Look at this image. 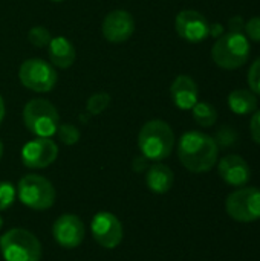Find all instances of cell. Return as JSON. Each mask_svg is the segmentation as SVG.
<instances>
[{"label": "cell", "instance_id": "1", "mask_svg": "<svg viewBox=\"0 0 260 261\" xmlns=\"http://www.w3.org/2000/svg\"><path fill=\"white\" fill-rule=\"evenodd\" d=\"M219 156V147L215 138L202 132H187L181 136L178 144V158L181 164L192 173L210 171Z\"/></svg>", "mask_w": 260, "mask_h": 261}, {"label": "cell", "instance_id": "2", "mask_svg": "<svg viewBox=\"0 0 260 261\" xmlns=\"http://www.w3.org/2000/svg\"><path fill=\"white\" fill-rule=\"evenodd\" d=\"M138 147L141 154L149 161L167 159L175 147V133L172 127L162 119L147 121L138 135Z\"/></svg>", "mask_w": 260, "mask_h": 261}, {"label": "cell", "instance_id": "3", "mask_svg": "<svg viewBox=\"0 0 260 261\" xmlns=\"http://www.w3.org/2000/svg\"><path fill=\"white\" fill-rule=\"evenodd\" d=\"M211 58L222 69H239L250 58V40L242 32H227L216 38L211 47Z\"/></svg>", "mask_w": 260, "mask_h": 261}, {"label": "cell", "instance_id": "4", "mask_svg": "<svg viewBox=\"0 0 260 261\" xmlns=\"http://www.w3.org/2000/svg\"><path fill=\"white\" fill-rule=\"evenodd\" d=\"M23 124L35 138H52L60 124L55 106L43 98H32L23 107Z\"/></svg>", "mask_w": 260, "mask_h": 261}, {"label": "cell", "instance_id": "5", "mask_svg": "<svg viewBox=\"0 0 260 261\" xmlns=\"http://www.w3.org/2000/svg\"><path fill=\"white\" fill-rule=\"evenodd\" d=\"M0 249L5 261H40L41 258L38 239L21 228L5 232L0 239Z\"/></svg>", "mask_w": 260, "mask_h": 261}, {"label": "cell", "instance_id": "6", "mask_svg": "<svg viewBox=\"0 0 260 261\" xmlns=\"http://www.w3.org/2000/svg\"><path fill=\"white\" fill-rule=\"evenodd\" d=\"M17 196L25 206L44 211L49 210L55 202V188L51 180L43 176L26 174L17 185Z\"/></svg>", "mask_w": 260, "mask_h": 261}, {"label": "cell", "instance_id": "7", "mask_svg": "<svg viewBox=\"0 0 260 261\" xmlns=\"http://www.w3.org/2000/svg\"><path fill=\"white\" fill-rule=\"evenodd\" d=\"M18 80L28 90L48 93L55 87L58 75L51 63L41 58H28L18 67Z\"/></svg>", "mask_w": 260, "mask_h": 261}, {"label": "cell", "instance_id": "8", "mask_svg": "<svg viewBox=\"0 0 260 261\" xmlns=\"http://www.w3.org/2000/svg\"><path fill=\"white\" fill-rule=\"evenodd\" d=\"M225 211L236 222L250 223L259 220L260 190L247 187L233 191L225 200Z\"/></svg>", "mask_w": 260, "mask_h": 261}, {"label": "cell", "instance_id": "9", "mask_svg": "<svg viewBox=\"0 0 260 261\" xmlns=\"http://www.w3.org/2000/svg\"><path fill=\"white\" fill-rule=\"evenodd\" d=\"M90 232L93 240L106 249L116 248L123 240V226L118 217L112 213H97L90 222Z\"/></svg>", "mask_w": 260, "mask_h": 261}, {"label": "cell", "instance_id": "10", "mask_svg": "<svg viewBox=\"0 0 260 261\" xmlns=\"http://www.w3.org/2000/svg\"><path fill=\"white\" fill-rule=\"evenodd\" d=\"M58 147L51 138H35L26 142L21 148V162L32 170L46 168L55 162Z\"/></svg>", "mask_w": 260, "mask_h": 261}, {"label": "cell", "instance_id": "11", "mask_svg": "<svg viewBox=\"0 0 260 261\" xmlns=\"http://www.w3.org/2000/svg\"><path fill=\"white\" fill-rule=\"evenodd\" d=\"M175 29L182 40L188 43H201L210 34V23L199 11L184 9L175 18Z\"/></svg>", "mask_w": 260, "mask_h": 261}, {"label": "cell", "instance_id": "12", "mask_svg": "<svg viewBox=\"0 0 260 261\" xmlns=\"http://www.w3.org/2000/svg\"><path fill=\"white\" fill-rule=\"evenodd\" d=\"M135 18L126 9H115L110 11L101 24L103 37L109 43H124L127 41L135 32Z\"/></svg>", "mask_w": 260, "mask_h": 261}, {"label": "cell", "instance_id": "13", "mask_svg": "<svg viewBox=\"0 0 260 261\" xmlns=\"http://www.w3.org/2000/svg\"><path fill=\"white\" fill-rule=\"evenodd\" d=\"M84 234H86L84 223L75 214L60 216L52 226V236L55 242L66 249L80 246L84 240Z\"/></svg>", "mask_w": 260, "mask_h": 261}, {"label": "cell", "instance_id": "14", "mask_svg": "<svg viewBox=\"0 0 260 261\" xmlns=\"http://www.w3.org/2000/svg\"><path fill=\"white\" fill-rule=\"evenodd\" d=\"M221 179L231 187H244L251 177V168L248 162L238 154H227L218 164Z\"/></svg>", "mask_w": 260, "mask_h": 261}, {"label": "cell", "instance_id": "15", "mask_svg": "<svg viewBox=\"0 0 260 261\" xmlns=\"http://www.w3.org/2000/svg\"><path fill=\"white\" fill-rule=\"evenodd\" d=\"M170 96L179 110H192L199 98L196 81L188 75H178L170 86Z\"/></svg>", "mask_w": 260, "mask_h": 261}, {"label": "cell", "instance_id": "16", "mask_svg": "<svg viewBox=\"0 0 260 261\" xmlns=\"http://www.w3.org/2000/svg\"><path fill=\"white\" fill-rule=\"evenodd\" d=\"M48 55L51 64L58 69H69L77 60V50L74 43L63 35L52 37L51 43L48 44Z\"/></svg>", "mask_w": 260, "mask_h": 261}, {"label": "cell", "instance_id": "17", "mask_svg": "<svg viewBox=\"0 0 260 261\" xmlns=\"http://www.w3.org/2000/svg\"><path fill=\"white\" fill-rule=\"evenodd\" d=\"M175 182V174L170 167L156 162L147 168L146 174V184L149 190L155 194H166L172 190Z\"/></svg>", "mask_w": 260, "mask_h": 261}, {"label": "cell", "instance_id": "18", "mask_svg": "<svg viewBox=\"0 0 260 261\" xmlns=\"http://www.w3.org/2000/svg\"><path fill=\"white\" fill-rule=\"evenodd\" d=\"M228 107L236 115H250L257 109V98L251 90L236 89L228 95Z\"/></svg>", "mask_w": 260, "mask_h": 261}, {"label": "cell", "instance_id": "19", "mask_svg": "<svg viewBox=\"0 0 260 261\" xmlns=\"http://www.w3.org/2000/svg\"><path fill=\"white\" fill-rule=\"evenodd\" d=\"M192 113H193L195 122L201 127H211L218 121V112H216L215 106H211L210 102H205V101H198L193 106Z\"/></svg>", "mask_w": 260, "mask_h": 261}, {"label": "cell", "instance_id": "20", "mask_svg": "<svg viewBox=\"0 0 260 261\" xmlns=\"http://www.w3.org/2000/svg\"><path fill=\"white\" fill-rule=\"evenodd\" d=\"M110 102H112V96L107 92H97L89 96L86 102V112L90 115H100L109 107Z\"/></svg>", "mask_w": 260, "mask_h": 261}, {"label": "cell", "instance_id": "21", "mask_svg": "<svg viewBox=\"0 0 260 261\" xmlns=\"http://www.w3.org/2000/svg\"><path fill=\"white\" fill-rule=\"evenodd\" d=\"M52 40V34L48 28L44 26H34L28 32V41L34 47H48V44Z\"/></svg>", "mask_w": 260, "mask_h": 261}, {"label": "cell", "instance_id": "22", "mask_svg": "<svg viewBox=\"0 0 260 261\" xmlns=\"http://www.w3.org/2000/svg\"><path fill=\"white\" fill-rule=\"evenodd\" d=\"M60 139V142H63L64 145H74L80 141V130L74 125V124H58L57 133H55Z\"/></svg>", "mask_w": 260, "mask_h": 261}, {"label": "cell", "instance_id": "23", "mask_svg": "<svg viewBox=\"0 0 260 261\" xmlns=\"http://www.w3.org/2000/svg\"><path fill=\"white\" fill-rule=\"evenodd\" d=\"M17 196V190L11 182H0V211L8 210Z\"/></svg>", "mask_w": 260, "mask_h": 261}, {"label": "cell", "instance_id": "24", "mask_svg": "<svg viewBox=\"0 0 260 261\" xmlns=\"http://www.w3.org/2000/svg\"><path fill=\"white\" fill-rule=\"evenodd\" d=\"M248 86L254 95L260 96V57L251 64L248 70Z\"/></svg>", "mask_w": 260, "mask_h": 261}, {"label": "cell", "instance_id": "25", "mask_svg": "<svg viewBox=\"0 0 260 261\" xmlns=\"http://www.w3.org/2000/svg\"><path fill=\"white\" fill-rule=\"evenodd\" d=\"M244 32H245L248 40L260 43V17H253L251 20H248L245 23Z\"/></svg>", "mask_w": 260, "mask_h": 261}, {"label": "cell", "instance_id": "26", "mask_svg": "<svg viewBox=\"0 0 260 261\" xmlns=\"http://www.w3.org/2000/svg\"><path fill=\"white\" fill-rule=\"evenodd\" d=\"M215 141H216L218 147H219V145H222V147L225 148V147H228V145H233V144H234V141H236V133H234L231 128L224 127L222 130H219L218 138H216Z\"/></svg>", "mask_w": 260, "mask_h": 261}, {"label": "cell", "instance_id": "27", "mask_svg": "<svg viewBox=\"0 0 260 261\" xmlns=\"http://www.w3.org/2000/svg\"><path fill=\"white\" fill-rule=\"evenodd\" d=\"M250 133L253 141L260 145V110H256L253 113V118L250 121Z\"/></svg>", "mask_w": 260, "mask_h": 261}, {"label": "cell", "instance_id": "28", "mask_svg": "<svg viewBox=\"0 0 260 261\" xmlns=\"http://www.w3.org/2000/svg\"><path fill=\"white\" fill-rule=\"evenodd\" d=\"M244 28H245V21L241 15H236L228 21V32H242L244 34Z\"/></svg>", "mask_w": 260, "mask_h": 261}, {"label": "cell", "instance_id": "29", "mask_svg": "<svg viewBox=\"0 0 260 261\" xmlns=\"http://www.w3.org/2000/svg\"><path fill=\"white\" fill-rule=\"evenodd\" d=\"M225 34V31H224V26L221 24V23H213V24H210V34L208 35H211V37H215V38H219L221 35H224Z\"/></svg>", "mask_w": 260, "mask_h": 261}, {"label": "cell", "instance_id": "30", "mask_svg": "<svg viewBox=\"0 0 260 261\" xmlns=\"http://www.w3.org/2000/svg\"><path fill=\"white\" fill-rule=\"evenodd\" d=\"M146 165H147V159H146L144 156H141V158H135V161H133V170L141 171V170H144V168H146Z\"/></svg>", "mask_w": 260, "mask_h": 261}, {"label": "cell", "instance_id": "31", "mask_svg": "<svg viewBox=\"0 0 260 261\" xmlns=\"http://www.w3.org/2000/svg\"><path fill=\"white\" fill-rule=\"evenodd\" d=\"M5 113H6L5 101H3V98H2V95H0V125H2V122H3V119H5Z\"/></svg>", "mask_w": 260, "mask_h": 261}, {"label": "cell", "instance_id": "32", "mask_svg": "<svg viewBox=\"0 0 260 261\" xmlns=\"http://www.w3.org/2000/svg\"><path fill=\"white\" fill-rule=\"evenodd\" d=\"M2 156H3V142L0 139V159H2Z\"/></svg>", "mask_w": 260, "mask_h": 261}, {"label": "cell", "instance_id": "33", "mask_svg": "<svg viewBox=\"0 0 260 261\" xmlns=\"http://www.w3.org/2000/svg\"><path fill=\"white\" fill-rule=\"evenodd\" d=\"M2 225H3V219H2V216H0V229H2Z\"/></svg>", "mask_w": 260, "mask_h": 261}, {"label": "cell", "instance_id": "34", "mask_svg": "<svg viewBox=\"0 0 260 261\" xmlns=\"http://www.w3.org/2000/svg\"><path fill=\"white\" fill-rule=\"evenodd\" d=\"M51 2H55V3H58V2H64V0H51Z\"/></svg>", "mask_w": 260, "mask_h": 261}]
</instances>
